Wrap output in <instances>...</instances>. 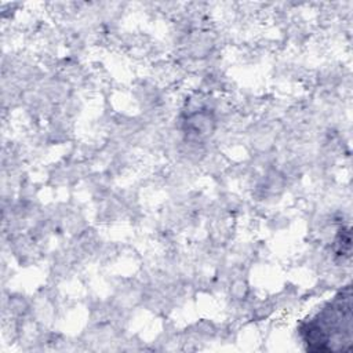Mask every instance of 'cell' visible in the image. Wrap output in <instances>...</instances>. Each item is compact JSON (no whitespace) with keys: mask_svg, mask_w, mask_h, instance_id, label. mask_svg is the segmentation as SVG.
<instances>
[{"mask_svg":"<svg viewBox=\"0 0 353 353\" xmlns=\"http://www.w3.org/2000/svg\"><path fill=\"white\" fill-rule=\"evenodd\" d=\"M350 295L336 296L305 325L302 334L309 350H345L350 343Z\"/></svg>","mask_w":353,"mask_h":353,"instance_id":"obj_1","label":"cell"}]
</instances>
